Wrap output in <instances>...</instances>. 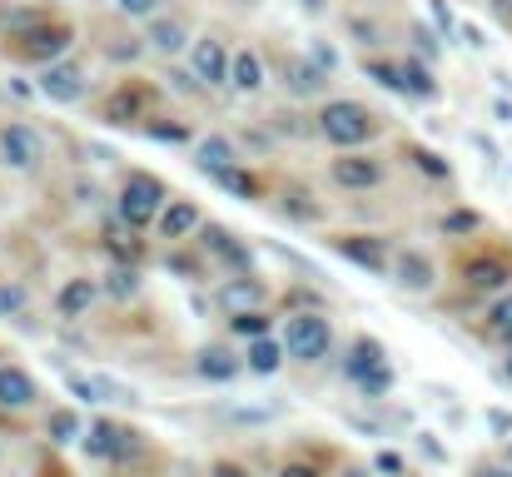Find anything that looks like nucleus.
Wrapping results in <instances>:
<instances>
[{
    "instance_id": "obj_19",
    "label": "nucleus",
    "mask_w": 512,
    "mask_h": 477,
    "mask_svg": "<svg viewBox=\"0 0 512 477\" xmlns=\"http://www.w3.org/2000/svg\"><path fill=\"white\" fill-rule=\"evenodd\" d=\"M229 90H239V95H259V90H264V60H259L254 50H234Z\"/></svg>"
},
{
    "instance_id": "obj_39",
    "label": "nucleus",
    "mask_w": 512,
    "mask_h": 477,
    "mask_svg": "<svg viewBox=\"0 0 512 477\" xmlns=\"http://www.w3.org/2000/svg\"><path fill=\"white\" fill-rule=\"evenodd\" d=\"M408 159H413L423 174H433V179H448V174H453V164H448V159L433 155V150H423V145H413V150H408Z\"/></svg>"
},
{
    "instance_id": "obj_45",
    "label": "nucleus",
    "mask_w": 512,
    "mask_h": 477,
    "mask_svg": "<svg viewBox=\"0 0 512 477\" xmlns=\"http://www.w3.org/2000/svg\"><path fill=\"white\" fill-rule=\"evenodd\" d=\"M418 448H423V458H428V463H448V448H443L433 433H418Z\"/></svg>"
},
{
    "instance_id": "obj_3",
    "label": "nucleus",
    "mask_w": 512,
    "mask_h": 477,
    "mask_svg": "<svg viewBox=\"0 0 512 477\" xmlns=\"http://www.w3.org/2000/svg\"><path fill=\"white\" fill-rule=\"evenodd\" d=\"M170 204V189L155 179V174H130L125 184H120V219L125 224H135V229H145L150 219H160V209Z\"/></svg>"
},
{
    "instance_id": "obj_15",
    "label": "nucleus",
    "mask_w": 512,
    "mask_h": 477,
    "mask_svg": "<svg viewBox=\"0 0 512 477\" xmlns=\"http://www.w3.org/2000/svg\"><path fill=\"white\" fill-rule=\"evenodd\" d=\"M329 179H334L339 189H373V184L383 179V164L368 155H339L329 164Z\"/></svg>"
},
{
    "instance_id": "obj_62",
    "label": "nucleus",
    "mask_w": 512,
    "mask_h": 477,
    "mask_svg": "<svg viewBox=\"0 0 512 477\" xmlns=\"http://www.w3.org/2000/svg\"><path fill=\"white\" fill-rule=\"evenodd\" d=\"M244 5H259V0H244Z\"/></svg>"
},
{
    "instance_id": "obj_17",
    "label": "nucleus",
    "mask_w": 512,
    "mask_h": 477,
    "mask_svg": "<svg viewBox=\"0 0 512 477\" xmlns=\"http://www.w3.org/2000/svg\"><path fill=\"white\" fill-rule=\"evenodd\" d=\"M284 85L309 100V95H324L329 90V70L314 65V60H284Z\"/></svg>"
},
{
    "instance_id": "obj_31",
    "label": "nucleus",
    "mask_w": 512,
    "mask_h": 477,
    "mask_svg": "<svg viewBox=\"0 0 512 477\" xmlns=\"http://www.w3.org/2000/svg\"><path fill=\"white\" fill-rule=\"evenodd\" d=\"M363 75L378 80V85L393 90V95H408V85H403V65H393V60H363Z\"/></svg>"
},
{
    "instance_id": "obj_54",
    "label": "nucleus",
    "mask_w": 512,
    "mask_h": 477,
    "mask_svg": "<svg viewBox=\"0 0 512 477\" xmlns=\"http://www.w3.org/2000/svg\"><path fill=\"white\" fill-rule=\"evenodd\" d=\"M279 477H319V473H314L309 463H289V468H284V473H279Z\"/></svg>"
},
{
    "instance_id": "obj_11",
    "label": "nucleus",
    "mask_w": 512,
    "mask_h": 477,
    "mask_svg": "<svg viewBox=\"0 0 512 477\" xmlns=\"http://www.w3.org/2000/svg\"><path fill=\"white\" fill-rule=\"evenodd\" d=\"M463 279H468L473 294H503L508 279H512V264L503 254H478V259L463 264Z\"/></svg>"
},
{
    "instance_id": "obj_29",
    "label": "nucleus",
    "mask_w": 512,
    "mask_h": 477,
    "mask_svg": "<svg viewBox=\"0 0 512 477\" xmlns=\"http://www.w3.org/2000/svg\"><path fill=\"white\" fill-rule=\"evenodd\" d=\"M353 383H358V393H363L368 403H383V398L393 393V368H388V363H373V368H368L363 378H353Z\"/></svg>"
},
{
    "instance_id": "obj_51",
    "label": "nucleus",
    "mask_w": 512,
    "mask_h": 477,
    "mask_svg": "<svg viewBox=\"0 0 512 477\" xmlns=\"http://www.w3.org/2000/svg\"><path fill=\"white\" fill-rule=\"evenodd\" d=\"M209 477H249V468H244V463H229V458H219V463L209 468Z\"/></svg>"
},
{
    "instance_id": "obj_1",
    "label": "nucleus",
    "mask_w": 512,
    "mask_h": 477,
    "mask_svg": "<svg viewBox=\"0 0 512 477\" xmlns=\"http://www.w3.org/2000/svg\"><path fill=\"white\" fill-rule=\"evenodd\" d=\"M319 135L329 145H339V150H358L363 140L378 135V115L368 105H358V100H329L324 115H319Z\"/></svg>"
},
{
    "instance_id": "obj_40",
    "label": "nucleus",
    "mask_w": 512,
    "mask_h": 477,
    "mask_svg": "<svg viewBox=\"0 0 512 477\" xmlns=\"http://www.w3.org/2000/svg\"><path fill=\"white\" fill-rule=\"evenodd\" d=\"M478 229H483V214H473V209H453L443 219V234H478Z\"/></svg>"
},
{
    "instance_id": "obj_56",
    "label": "nucleus",
    "mask_w": 512,
    "mask_h": 477,
    "mask_svg": "<svg viewBox=\"0 0 512 477\" xmlns=\"http://www.w3.org/2000/svg\"><path fill=\"white\" fill-rule=\"evenodd\" d=\"M299 5H304V10H309V15H319V10H324V5H329V0H299Z\"/></svg>"
},
{
    "instance_id": "obj_57",
    "label": "nucleus",
    "mask_w": 512,
    "mask_h": 477,
    "mask_svg": "<svg viewBox=\"0 0 512 477\" xmlns=\"http://www.w3.org/2000/svg\"><path fill=\"white\" fill-rule=\"evenodd\" d=\"M483 477H512V463H508V468H488Z\"/></svg>"
},
{
    "instance_id": "obj_36",
    "label": "nucleus",
    "mask_w": 512,
    "mask_h": 477,
    "mask_svg": "<svg viewBox=\"0 0 512 477\" xmlns=\"http://www.w3.org/2000/svg\"><path fill=\"white\" fill-rule=\"evenodd\" d=\"M229 328H234L239 338H264V333H269V314H264V309H249V314H234V318H229Z\"/></svg>"
},
{
    "instance_id": "obj_7",
    "label": "nucleus",
    "mask_w": 512,
    "mask_h": 477,
    "mask_svg": "<svg viewBox=\"0 0 512 477\" xmlns=\"http://www.w3.org/2000/svg\"><path fill=\"white\" fill-rule=\"evenodd\" d=\"M199 249H204V254H214L219 264H229L234 274H249V269H254L249 244H239L224 224H199Z\"/></svg>"
},
{
    "instance_id": "obj_23",
    "label": "nucleus",
    "mask_w": 512,
    "mask_h": 477,
    "mask_svg": "<svg viewBox=\"0 0 512 477\" xmlns=\"http://www.w3.org/2000/svg\"><path fill=\"white\" fill-rule=\"evenodd\" d=\"M373 363H388V353H383V343H378V338L358 333V338H353V348H348V363H343V373H348V378H363Z\"/></svg>"
},
{
    "instance_id": "obj_5",
    "label": "nucleus",
    "mask_w": 512,
    "mask_h": 477,
    "mask_svg": "<svg viewBox=\"0 0 512 477\" xmlns=\"http://www.w3.org/2000/svg\"><path fill=\"white\" fill-rule=\"evenodd\" d=\"M15 40H20V55H25V60H45V65H50V60H60V55L70 50L75 35H70L65 20H40V25H30V30L15 35Z\"/></svg>"
},
{
    "instance_id": "obj_42",
    "label": "nucleus",
    "mask_w": 512,
    "mask_h": 477,
    "mask_svg": "<svg viewBox=\"0 0 512 477\" xmlns=\"http://www.w3.org/2000/svg\"><path fill=\"white\" fill-rule=\"evenodd\" d=\"M348 30L358 35V45H363V50H373V45H378V25H373V20H363V15H353V20H348Z\"/></svg>"
},
{
    "instance_id": "obj_25",
    "label": "nucleus",
    "mask_w": 512,
    "mask_h": 477,
    "mask_svg": "<svg viewBox=\"0 0 512 477\" xmlns=\"http://www.w3.org/2000/svg\"><path fill=\"white\" fill-rule=\"evenodd\" d=\"M403 85H408L413 100H438L443 95L438 80H433V70H428V60H403Z\"/></svg>"
},
{
    "instance_id": "obj_12",
    "label": "nucleus",
    "mask_w": 512,
    "mask_h": 477,
    "mask_svg": "<svg viewBox=\"0 0 512 477\" xmlns=\"http://www.w3.org/2000/svg\"><path fill=\"white\" fill-rule=\"evenodd\" d=\"M214 304H219L229 318L249 314V309H264V284H259L254 274H234V279H224V284H219Z\"/></svg>"
},
{
    "instance_id": "obj_20",
    "label": "nucleus",
    "mask_w": 512,
    "mask_h": 477,
    "mask_svg": "<svg viewBox=\"0 0 512 477\" xmlns=\"http://www.w3.org/2000/svg\"><path fill=\"white\" fill-rule=\"evenodd\" d=\"M204 224V214L189 204V199H170L165 209H160V234L165 239H184V234H194Z\"/></svg>"
},
{
    "instance_id": "obj_32",
    "label": "nucleus",
    "mask_w": 512,
    "mask_h": 477,
    "mask_svg": "<svg viewBox=\"0 0 512 477\" xmlns=\"http://www.w3.org/2000/svg\"><path fill=\"white\" fill-rule=\"evenodd\" d=\"M120 224H125V219H120ZM105 244H110V254H115L120 264H135V259H140V249H145V244L135 239V224H125V229H110V234H105Z\"/></svg>"
},
{
    "instance_id": "obj_41",
    "label": "nucleus",
    "mask_w": 512,
    "mask_h": 477,
    "mask_svg": "<svg viewBox=\"0 0 512 477\" xmlns=\"http://www.w3.org/2000/svg\"><path fill=\"white\" fill-rule=\"evenodd\" d=\"M428 10H433V30H438L443 40H453V35H458V20H453L448 0H428Z\"/></svg>"
},
{
    "instance_id": "obj_27",
    "label": "nucleus",
    "mask_w": 512,
    "mask_h": 477,
    "mask_svg": "<svg viewBox=\"0 0 512 477\" xmlns=\"http://www.w3.org/2000/svg\"><path fill=\"white\" fill-rule=\"evenodd\" d=\"M145 40H150V50H160V55H179V50L189 45V35H184L179 20H155Z\"/></svg>"
},
{
    "instance_id": "obj_50",
    "label": "nucleus",
    "mask_w": 512,
    "mask_h": 477,
    "mask_svg": "<svg viewBox=\"0 0 512 477\" xmlns=\"http://www.w3.org/2000/svg\"><path fill=\"white\" fill-rule=\"evenodd\" d=\"M373 468H378V473H388V477H398L403 473V458H398V453H378V458H373Z\"/></svg>"
},
{
    "instance_id": "obj_46",
    "label": "nucleus",
    "mask_w": 512,
    "mask_h": 477,
    "mask_svg": "<svg viewBox=\"0 0 512 477\" xmlns=\"http://www.w3.org/2000/svg\"><path fill=\"white\" fill-rule=\"evenodd\" d=\"M413 40H418V55H423V60H433V55H438V40H433V30H428V25H413Z\"/></svg>"
},
{
    "instance_id": "obj_16",
    "label": "nucleus",
    "mask_w": 512,
    "mask_h": 477,
    "mask_svg": "<svg viewBox=\"0 0 512 477\" xmlns=\"http://www.w3.org/2000/svg\"><path fill=\"white\" fill-rule=\"evenodd\" d=\"M95 299H100V284H95V279H65L60 294H55V314L60 318H85Z\"/></svg>"
},
{
    "instance_id": "obj_58",
    "label": "nucleus",
    "mask_w": 512,
    "mask_h": 477,
    "mask_svg": "<svg viewBox=\"0 0 512 477\" xmlns=\"http://www.w3.org/2000/svg\"><path fill=\"white\" fill-rule=\"evenodd\" d=\"M343 477H373V473H363V468H348V473H343Z\"/></svg>"
},
{
    "instance_id": "obj_34",
    "label": "nucleus",
    "mask_w": 512,
    "mask_h": 477,
    "mask_svg": "<svg viewBox=\"0 0 512 477\" xmlns=\"http://www.w3.org/2000/svg\"><path fill=\"white\" fill-rule=\"evenodd\" d=\"M105 289H110L115 299H135V294H140V269H135V264H115L110 279H105Z\"/></svg>"
},
{
    "instance_id": "obj_24",
    "label": "nucleus",
    "mask_w": 512,
    "mask_h": 477,
    "mask_svg": "<svg viewBox=\"0 0 512 477\" xmlns=\"http://www.w3.org/2000/svg\"><path fill=\"white\" fill-rule=\"evenodd\" d=\"M194 164H199V174H214V169L239 164V155H234V145H229L224 135H209V140H199V155H194Z\"/></svg>"
},
{
    "instance_id": "obj_18",
    "label": "nucleus",
    "mask_w": 512,
    "mask_h": 477,
    "mask_svg": "<svg viewBox=\"0 0 512 477\" xmlns=\"http://www.w3.org/2000/svg\"><path fill=\"white\" fill-rule=\"evenodd\" d=\"M194 373H199L204 383H234V378L244 373V363H239L229 348H199V358H194Z\"/></svg>"
},
{
    "instance_id": "obj_52",
    "label": "nucleus",
    "mask_w": 512,
    "mask_h": 477,
    "mask_svg": "<svg viewBox=\"0 0 512 477\" xmlns=\"http://www.w3.org/2000/svg\"><path fill=\"white\" fill-rule=\"evenodd\" d=\"M473 145H478V150H483V155H488V164H498V145H493V140H488V135H473Z\"/></svg>"
},
{
    "instance_id": "obj_61",
    "label": "nucleus",
    "mask_w": 512,
    "mask_h": 477,
    "mask_svg": "<svg viewBox=\"0 0 512 477\" xmlns=\"http://www.w3.org/2000/svg\"><path fill=\"white\" fill-rule=\"evenodd\" d=\"M508 463H512V443H508Z\"/></svg>"
},
{
    "instance_id": "obj_13",
    "label": "nucleus",
    "mask_w": 512,
    "mask_h": 477,
    "mask_svg": "<svg viewBox=\"0 0 512 477\" xmlns=\"http://www.w3.org/2000/svg\"><path fill=\"white\" fill-rule=\"evenodd\" d=\"M65 388L80 403H135V388L115 383V378H85V373H65Z\"/></svg>"
},
{
    "instance_id": "obj_53",
    "label": "nucleus",
    "mask_w": 512,
    "mask_h": 477,
    "mask_svg": "<svg viewBox=\"0 0 512 477\" xmlns=\"http://www.w3.org/2000/svg\"><path fill=\"white\" fill-rule=\"evenodd\" d=\"M463 40H468V45H473V50H483V45H488V40H483V30H478V25H463Z\"/></svg>"
},
{
    "instance_id": "obj_49",
    "label": "nucleus",
    "mask_w": 512,
    "mask_h": 477,
    "mask_svg": "<svg viewBox=\"0 0 512 477\" xmlns=\"http://www.w3.org/2000/svg\"><path fill=\"white\" fill-rule=\"evenodd\" d=\"M155 5H160V0H115L120 15H155Z\"/></svg>"
},
{
    "instance_id": "obj_60",
    "label": "nucleus",
    "mask_w": 512,
    "mask_h": 477,
    "mask_svg": "<svg viewBox=\"0 0 512 477\" xmlns=\"http://www.w3.org/2000/svg\"><path fill=\"white\" fill-rule=\"evenodd\" d=\"M503 368H508V378H512V343H508V363H503Z\"/></svg>"
},
{
    "instance_id": "obj_44",
    "label": "nucleus",
    "mask_w": 512,
    "mask_h": 477,
    "mask_svg": "<svg viewBox=\"0 0 512 477\" xmlns=\"http://www.w3.org/2000/svg\"><path fill=\"white\" fill-rule=\"evenodd\" d=\"M150 140H160V145H184L189 130H184V125H150Z\"/></svg>"
},
{
    "instance_id": "obj_14",
    "label": "nucleus",
    "mask_w": 512,
    "mask_h": 477,
    "mask_svg": "<svg viewBox=\"0 0 512 477\" xmlns=\"http://www.w3.org/2000/svg\"><path fill=\"white\" fill-rule=\"evenodd\" d=\"M35 398H40L35 378H30L20 363H0V408H5V413H25Z\"/></svg>"
},
{
    "instance_id": "obj_43",
    "label": "nucleus",
    "mask_w": 512,
    "mask_h": 477,
    "mask_svg": "<svg viewBox=\"0 0 512 477\" xmlns=\"http://www.w3.org/2000/svg\"><path fill=\"white\" fill-rule=\"evenodd\" d=\"M309 60H314V65H324L329 75L339 70V50H334V45H324V40H314V45H309Z\"/></svg>"
},
{
    "instance_id": "obj_4",
    "label": "nucleus",
    "mask_w": 512,
    "mask_h": 477,
    "mask_svg": "<svg viewBox=\"0 0 512 477\" xmlns=\"http://www.w3.org/2000/svg\"><path fill=\"white\" fill-rule=\"evenodd\" d=\"M40 159H45V145H40V135H35L30 125H20V120L0 125V164H5V169L30 174Z\"/></svg>"
},
{
    "instance_id": "obj_48",
    "label": "nucleus",
    "mask_w": 512,
    "mask_h": 477,
    "mask_svg": "<svg viewBox=\"0 0 512 477\" xmlns=\"http://www.w3.org/2000/svg\"><path fill=\"white\" fill-rule=\"evenodd\" d=\"M488 428H493L498 438H512V413L508 408H488Z\"/></svg>"
},
{
    "instance_id": "obj_30",
    "label": "nucleus",
    "mask_w": 512,
    "mask_h": 477,
    "mask_svg": "<svg viewBox=\"0 0 512 477\" xmlns=\"http://www.w3.org/2000/svg\"><path fill=\"white\" fill-rule=\"evenodd\" d=\"M224 418L239 423V428H259V423H279L284 408L279 403H249V408H224Z\"/></svg>"
},
{
    "instance_id": "obj_10",
    "label": "nucleus",
    "mask_w": 512,
    "mask_h": 477,
    "mask_svg": "<svg viewBox=\"0 0 512 477\" xmlns=\"http://www.w3.org/2000/svg\"><path fill=\"white\" fill-rule=\"evenodd\" d=\"M334 249H339L348 264L368 269V274H388V269H393V259H388L383 239H373V234H343V239H334Z\"/></svg>"
},
{
    "instance_id": "obj_33",
    "label": "nucleus",
    "mask_w": 512,
    "mask_h": 477,
    "mask_svg": "<svg viewBox=\"0 0 512 477\" xmlns=\"http://www.w3.org/2000/svg\"><path fill=\"white\" fill-rule=\"evenodd\" d=\"M105 120H115V125H130V120H140V90H120L110 105H105Z\"/></svg>"
},
{
    "instance_id": "obj_38",
    "label": "nucleus",
    "mask_w": 512,
    "mask_h": 477,
    "mask_svg": "<svg viewBox=\"0 0 512 477\" xmlns=\"http://www.w3.org/2000/svg\"><path fill=\"white\" fill-rule=\"evenodd\" d=\"M40 20H50L45 10H25V5H15V10H0V25L5 30H15V35H25L30 25H40Z\"/></svg>"
},
{
    "instance_id": "obj_55",
    "label": "nucleus",
    "mask_w": 512,
    "mask_h": 477,
    "mask_svg": "<svg viewBox=\"0 0 512 477\" xmlns=\"http://www.w3.org/2000/svg\"><path fill=\"white\" fill-rule=\"evenodd\" d=\"M493 115H498L503 125H512V100H493Z\"/></svg>"
},
{
    "instance_id": "obj_9",
    "label": "nucleus",
    "mask_w": 512,
    "mask_h": 477,
    "mask_svg": "<svg viewBox=\"0 0 512 477\" xmlns=\"http://www.w3.org/2000/svg\"><path fill=\"white\" fill-rule=\"evenodd\" d=\"M229 65H234V55L224 50V40H214V35L194 40V75H199V85H209V90L229 85Z\"/></svg>"
},
{
    "instance_id": "obj_2",
    "label": "nucleus",
    "mask_w": 512,
    "mask_h": 477,
    "mask_svg": "<svg viewBox=\"0 0 512 477\" xmlns=\"http://www.w3.org/2000/svg\"><path fill=\"white\" fill-rule=\"evenodd\" d=\"M284 348L299 363H324L329 348H334V323L324 314H289V323H284Z\"/></svg>"
},
{
    "instance_id": "obj_59",
    "label": "nucleus",
    "mask_w": 512,
    "mask_h": 477,
    "mask_svg": "<svg viewBox=\"0 0 512 477\" xmlns=\"http://www.w3.org/2000/svg\"><path fill=\"white\" fill-rule=\"evenodd\" d=\"M493 5H498V10H503V15H508V10H512V0H493Z\"/></svg>"
},
{
    "instance_id": "obj_35",
    "label": "nucleus",
    "mask_w": 512,
    "mask_h": 477,
    "mask_svg": "<svg viewBox=\"0 0 512 477\" xmlns=\"http://www.w3.org/2000/svg\"><path fill=\"white\" fill-rule=\"evenodd\" d=\"M30 309V289L25 284H0V318H20Z\"/></svg>"
},
{
    "instance_id": "obj_22",
    "label": "nucleus",
    "mask_w": 512,
    "mask_h": 477,
    "mask_svg": "<svg viewBox=\"0 0 512 477\" xmlns=\"http://www.w3.org/2000/svg\"><path fill=\"white\" fill-rule=\"evenodd\" d=\"M289 358V348H284V338L274 343V338H249V373H259V378H269V373H279V363Z\"/></svg>"
},
{
    "instance_id": "obj_28",
    "label": "nucleus",
    "mask_w": 512,
    "mask_h": 477,
    "mask_svg": "<svg viewBox=\"0 0 512 477\" xmlns=\"http://www.w3.org/2000/svg\"><path fill=\"white\" fill-rule=\"evenodd\" d=\"M214 184H224L229 194H239V199H259V179L249 174V169H239V164H229V169H214L209 174Z\"/></svg>"
},
{
    "instance_id": "obj_21",
    "label": "nucleus",
    "mask_w": 512,
    "mask_h": 477,
    "mask_svg": "<svg viewBox=\"0 0 512 477\" xmlns=\"http://www.w3.org/2000/svg\"><path fill=\"white\" fill-rule=\"evenodd\" d=\"M80 443H85V453H90V458H120L125 428H120V423H110V418H100V423H90V433H85Z\"/></svg>"
},
{
    "instance_id": "obj_8",
    "label": "nucleus",
    "mask_w": 512,
    "mask_h": 477,
    "mask_svg": "<svg viewBox=\"0 0 512 477\" xmlns=\"http://www.w3.org/2000/svg\"><path fill=\"white\" fill-rule=\"evenodd\" d=\"M388 279H393L398 289H408V294H433V284H438V264H433L428 254L408 249V254H398V259H393Z\"/></svg>"
},
{
    "instance_id": "obj_26",
    "label": "nucleus",
    "mask_w": 512,
    "mask_h": 477,
    "mask_svg": "<svg viewBox=\"0 0 512 477\" xmlns=\"http://www.w3.org/2000/svg\"><path fill=\"white\" fill-rule=\"evenodd\" d=\"M45 433H50V443H80L85 438V428H80V413L75 408H55L50 418H45Z\"/></svg>"
},
{
    "instance_id": "obj_37",
    "label": "nucleus",
    "mask_w": 512,
    "mask_h": 477,
    "mask_svg": "<svg viewBox=\"0 0 512 477\" xmlns=\"http://www.w3.org/2000/svg\"><path fill=\"white\" fill-rule=\"evenodd\" d=\"M488 328H493V338L512 343V294H503V299L488 309Z\"/></svg>"
},
{
    "instance_id": "obj_6",
    "label": "nucleus",
    "mask_w": 512,
    "mask_h": 477,
    "mask_svg": "<svg viewBox=\"0 0 512 477\" xmlns=\"http://www.w3.org/2000/svg\"><path fill=\"white\" fill-rule=\"evenodd\" d=\"M85 85H90V80H85V70H80L75 60H50V65L40 70V85H35V90H40L50 105H75V100L85 95Z\"/></svg>"
},
{
    "instance_id": "obj_47",
    "label": "nucleus",
    "mask_w": 512,
    "mask_h": 477,
    "mask_svg": "<svg viewBox=\"0 0 512 477\" xmlns=\"http://www.w3.org/2000/svg\"><path fill=\"white\" fill-rule=\"evenodd\" d=\"M284 214H294V219H319V209H314V204H304V194H294V199L284 194Z\"/></svg>"
}]
</instances>
